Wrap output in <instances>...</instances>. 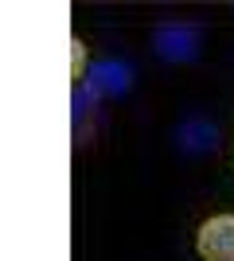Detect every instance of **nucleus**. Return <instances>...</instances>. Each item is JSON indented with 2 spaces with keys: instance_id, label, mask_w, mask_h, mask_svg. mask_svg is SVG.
I'll list each match as a JSON object with an SVG mask.
<instances>
[{
  "instance_id": "nucleus-1",
  "label": "nucleus",
  "mask_w": 234,
  "mask_h": 261,
  "mask_svg": "<svg viewBox=\"0 0 234 261\" xmlns=\"http://www.w3.org/2000/svg\"><path fill=\"white\" fill-rule=\"evenodd\" d=\"M152 51L164 59V63H191L199 55V28L195 23H156L152 32Z\"/></svg>"
},
{
  "instance_id": "nucleus-2",
  "label": "nucleus",
  "mask_w": 234,
  "mask_h": 261,
  "mask_svg": "<svg viewBox=\"0 0 234 261\" xmlns=\"http://www.w3.org/2000/svg\"><path fill=\"white\" fill-rule=\"evenodd\" d=\"M195 257L199 261H234V215H211L195 230Z\"/></svg>"
},
{
  "instance_id": "nucleus-3",
  "label": "nucleus",
  "mask_w": 234,
  "mask_h": 261,
  "mask_svg": "<svg viewBox=\"0 0 234 261\" xmlns=\"http://www.w3.org/2000/svg\"><path fill=\"white\" fill-rule=\"evenodd\" d=\"M86 86L98 98H125L133 86V66L121 63V59H98L86 70Z\"/></svg>"
},
{
  "instance_id": "nucleus-4",
  "label": "nucleus",
  "mask_w": 234,
  "mask_h": 261,
  "mask_svg": "<svg viewBox=\"0 0 234 261\" xmlns=\"http://www.w3.org/2000/svg\"><path fill=\"white\" fill-rule=\"evenodd\" d=\"M176 144H179V152H184V156L215 152V144H219V129H215L207 117H188L176 129Z\"/></svg>"
}]
</instances>
